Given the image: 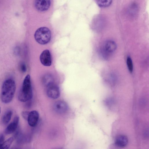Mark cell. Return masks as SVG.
I'll use <instances>...</instances> for the list:
<instances>
[{"label": "cell", "mask_w": 149, "mask_h": 149, "mask_svg": "<svg viewBox=\"0 0 149 149\" xmlns=\"http://www.w3.org/2000/svg\"><path fill=\"white\" fill-rule=\"evenodd\" d=\"M32 95L30 76L27 74L24 80L18 95V99L21 102H25L31 99Z\"/></svg>", "instance_id": "cell-2"}, {"label": "cell", "mask_w": 149, "mask_h": 149, "mask_svg": "<svg viewBox=\"0 0 149 149\" xmlns=\"http://www.w3.org/2000/svg\"><path fill=\"white\" fill-rule=\"evenodd\" d=\"M50 5V0H36L35 6L36 9L40 11L47 10Z\"/></svg>", "instance_id": "cell-7"}, {"label": "cell", "mask_w": 149, "mask_h": 149, "mask_svg": "<svg viewBox=\"0 0 149 149\" xmlns=\"http://www.w3.org/2000/svg\"><path fill=\"white\" fill-rule=\"evenodd\" d=\"M98 5L100 7L105 8L109 6L112 3V0H96Z\"/></svg>", "instance_id": "cell-14"}, {"label": "cell", "mask_w": 149, "mask_h": 149, "mask_svg": "<svg viewBox=\"0 0 149 149\" xmlns=\"http://www.w3.org/2000/svg\"><path fill=\"white\" fill-rule=\"evenodd\" d=\"M117 48L116 43L111 40L106 41L103 44L101 48L100 53L104 59H109L115 52Z\"/></svg>", "instance_id": "cell-4"}, {"label": "cell", "mask_w": 149, "mask_h": 149, "mask_svg": "<svg viewBox=\"0 0 149 149\" xmlns=\"http://www.w3.org/2000/svg\"><path fill=\"white\" fill-rule=\"evenodd\" d=\"M128 142V139L127 137L123 135H120L118 136L116 138L115 141L116 145L120 148H123L125 147Z\"/></svg>", "instance_id": "cell-11"}, {"label": "cell", "mask_w": 149, "mask_h": 149, "mask_svg": "<svg viewBox=\"0 0 149 149\" xmlns=\"http://www.w3.org/2000/svg\"><path fill=\"white\" fill-rule=\"evenodd\" d=\"M40 60L41 63L45 66H49L52 64V59L50 53L48 49L43 51L40 54Z\"/></svg>", "instance_id": "cell-6"}, {"label": "cell", "mask_w": 149, "mask_h": 149, "mask_svg": "<svg viewBox=\"0 0 149 149\" xmlns=\"http://www.w3.org/2000/svg\"><path fill=\"white\" fill-rule=\"evenodd\" d=\"M13 112L10 110L7 111L3 116L1 122L3 125H6L11 120Z\"/></svg>", "instance_id": "cell-12"}, {"label": "cell", "mask_w": 149, "mask_h": 149, "mask_svg": "<svg viewBox=\"0 0 149 149\" xmlns=\"http://www.w3.org/2000/svg\"><path fill=\"white\" fill-rule=\"evenodd\" d=\"M53 108L56 112L61 113L67 111L68 106L67 103L65 101L59 100L55 102L53 105Z\"/></svg>", "instance_id": "cell-8"}, {"label": "cell", "mask_w": 149, "mask_h": 149, "mask_svg": "<svg viewBox=\"0 0 149 149\" xmlns=\"http://www.w3.org/2000/svg\"><path fill=\"white\" fill-rule=\"evenodd\" d=\"M51 34L47 28L43 27L38 29L35 32L34 38L36 41L41 45L48 43L50 40Z\"/></svg>", "instance_id": "cell-3"}, {"label": "cell", "mask_w": 149, "mask_h": 149, "mask_svg": "<svg viewBox=\"0 0 149 149\" xmlns=\"http://www.w3.org/2000/svg\"><path fill=\"white\" fill-rule=\"evenodd\" d=\"M20 68L21 71L23 72H25L26 70V67L25 64L22 63L20 65Z\"/></svg>", "instance_id": "cell-17"}, {"label": "cell", "mask_w": 149, "mask_h": 149, "mask_svg": "<svg viewBox=\"0 0 149 149\" xmlns=\"http://www.w3.org/2000/svg\"><path fill=\"white\" fill-rule=\"evenodd\" d=\"M16 85L15 81L11 79L6 80L3 82L1 89V99L5 104L12 100L15 91Z\"/></svg>", "instance_id": "cell-1"}, {"label": "cell", "mask_w": 149, "mask_h": 149, "mask_svg": "<svg viewBox=\"0 0 149 149\" xmlns=\"http://www.w3.org/2000/svg\"><path fill=\"white\" fill-rule=\"evenodd\" d=\"M0 113H1V108H0Z\"/></svg>", "instance_id": "cell-21"}, {"label": "cell", "mask_w": 149, "mask_h": 149, "mask_svg": "<svg viewBox=\"0 0 149 149\" xmlns=\"http://www.w3.org/2000/svg\"><path fill=\"white\" fill-rule=\"evenodd\" d=\"M29 112L27 111H23L22 112V114L23 118L25 120H27L28 118Z\"/></svg>", "instance_id": "cell-18"}, {"label": "cell", "mask_w": 149, "mask_h": 149, "mask_svg": "<svg viewBox=\"0 0 149 149\" xmlns=\"http://www.w3.org/2000/svg\"><path fill=\"white\" fill-rule=\"evenodd\" d=\"M47 96L52 99H57L60 95V91L59 87L53 84L47 87Z\"/></svg>", "instance_id": "cell-5"}, {"label": "cell", "mask_w": 149, "mask_h": 149, "mask_svg": "<svg viewBox=\"0 0 149 149\" xmlns=\"http://www.w3.org/2000/svg\"><path fill=\"white\" fill-rule=\"evenodd\" d=\"M19 49L18 47H16L14 49V53L16 55H18L19 53Z\"/></svg>", "instance_id": "cell-20"}, {"label": "cell", "mask_w": 149, "mask_h": 149, "mask_svg": "<svg viewBox=\"0 0 149 149\" xmlns=\"http://www.w3.org/2000/svg\"><path fill=\"white\" fill-rule=\"evenodd\" d=\"M126 63L129 71L130 73L132 72L133 71V64L132 60L130 57L128 56L127 58Z\"/></svg>", "instance_id": "cell-16"}, {"label": "cell", "mask_w": 149, "mask_h": 149, "mask_svg": "<svg viewBox=\"0 0 149 149\" xmlns=\"http://www.w3.org/2000/svg\"><path fill=\"white\" fill-rule=\"evenodd\" d=\"M4 136L2 134H0V147L3 143Z\"/></svg>", "instance_id": "cell-19"}, {"label": "cell", "mask_w": 149, "mask_h": 149, "mask_svg": "<svg viewBox=\"0 0 149 149\" xmlns=\"http://www.w3.org/2000/svg\"><path fill=\"white\" fill-rule=\"evenodd\" d=\"M19 122V117L16 116L14 118L12 122L6 127L5 132L7 134H11L16 129Z\"/></svg>", "instance_id": "cell-10"}, {"label": "cell", "mask_w": 149, "mask_h": 149, "mask_svg": "<svg viewBox=\"0 0 149 149\" xmlns=\"http://www.w3.org/2000/svg\"><path fill=\"white\" fill-rule=\"evenodd\" d=\"M14 140L13 137H10L3 142L0 147L1 149H8Z\"/></svg>", "instance_id": "cell-15"}, {"label": "cell", "mask_w": 149, "mask_h": 149, "mask_svg": "<svg viewBox=\"0 0 149 149\" xmlns=\"http://www.w3.org/2000/svg\"><path fill=\"white\" fill-rule=\"evenodd\" d=\"M39 114L36 111H32L29 112L27 120L29 125L32 127L35 126L39 119Z\"/></svg>", "instance_id": "cell-9"}, {"label": "cell", "mask_w": 149, "mask_h": 149, "mask_svg": "<svg viewBox=\"0 0 149 149\" xmlns=\"http://www.w3.org/2000/svg\"><path fill=\"white\" fill-rule=\"evenodd\" d=\"M43 82L44 85L47 87L53 84V77L50 75H46L43 78Z\"/></svg>", "instance_id": "cell-13"}]
</instances>
